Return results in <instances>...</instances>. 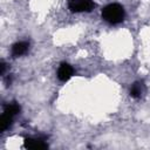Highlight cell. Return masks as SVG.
Masks as SVG:
<instances>
[{
	"label": "cell",
	"instance_id": "ba28073f",
	"mask_svg": "<svg viewBox=\"0 0 150 150\" xmlns=\"http://www.w3.org/2000/svg\"><path fill=\"white\" fill-rule=\"evenodd\" d=\"M141 94H142V83H139V82L134 83L131 86V89H130V95L132 97L137 98V97L141 96Z\"/></svg>",
	"mask_w": 150,
	"mask_h": 150
},
{
	"label": "cell",
	"instance_id": "52a82bcc",
	"mask_svg": "<svg viewBox=\"0 0 150 150\" xmlns=\"http://www.w3.org/2000/svg\"><path fill=\"white\" fill-rule=\"evenodd\" d=\"M19 111H20V107L16 103H9V104H7L5 107V112L8 114V115H11V116L16 115Z\"/></svg>",
	"mask_w": 150,
	"mask_h": 150
},
{
	"label": "cell",
	"instance_id": "277c9868",
	"mask_svg": "<svg viewBox=\"0 0 150 150\" xmlns=\"http://www.w3.org/2000/svg\"><path fill=\"white\" fill-rule=\"evenodd\" d=\"M25 148L39 150V149H46V148H48V145L41 138H26L25 139Z\"/></svg>",
	"mask_w": 150,
	"mask_h": 150
},
{
	"label": "cell",
	"instance_id": "8992f818",
	"mask_svg": "<svg viewBox=\"0 0 150 150\" xmlns=\"http://www.w3.org/2000/svg\"><path fill=\"white\" fill-rule=\"evenodd\" d=\"M12 117L13 116H11L6 112L2 114V116L0 117V131H5L6 129L9 128V125L12 123Z\"/></svg>",
	"mask_w": 150,
	"mask_h": 150
},
{
	"label": "cell",
	"instance_id": "7a4b0ae2",
	"mask_svg": "<svg viewBox=\"0 0 150 150\" xmlns=\"http://www.w3.org/2000/svg\"><path fill=\"white\" fill-rule=\"evenodd\" d=\"M93 0H69L68 7L71 12H89L94 8Z\"/></svg>",
	"mask_w": 150,
	"mask_h": 150
},
{
	"label": "cell",
	"instance_id": "5b68a950",
	"mask_svg": "<svg viewBox=\"0 0 150 150\" xmlns=\"http://www.w3.org/2000/svg\"><path fill=\"white\" fill-rule=\"evenodd\" d=\"M27 50H28V43H27V42H25V41L16 42V43L12 47V53H13V55H14V56L23 55Z\"/></svg>",
	"mask_w": 150,
	"mask_h": 150
},
{
	"label": "cell",
	"instance_id": "9c48e42d",
	"mask_svg": "<svg viewBox=\"0 0 150 150\" xmlns=\"http://www.w3.org/2000/svg\"><path fill=\"white\" fill-rule=\"evenodd\" d=\"M5 70H6V64H5L4 62H1V63H0V74L2 75V74L5 73Z\"/></svg>",
	"mask_w": 150,
	"mask_h": 150
},
{
	"label": "cell",
	"instance_id": "3957f363",
	"mask_svg": "<svg viewBox=\"0 0 150 150\" xmlns=\"http://www.w3.org/2000/svg\"><path fill=\"white\" fill-rule=\"evenodd\" d=\"M73 73H74V70H73L71 66H69L68 63H62L57 69V77L60 81L66 82L73 76Z\"/></svg>",
	"mask_w": 150,
	"mask_h": 150
},
{
	"label": "cell",
	"instance_id": "6da1fadb",
	"mask_svg": "<svg viewBox=\"0 0 150 150\" xmlns=\"http://www.w3.org/2000/svg\"><path fill=\"white\" fill-rule=\"evenodd\" d=\"M102 18L109 23H120L124 19V9L118 4H110L103 8Z\"/></svg>",
	"mask_w": 150,
	"mask_h": 150
}]
</instances>
